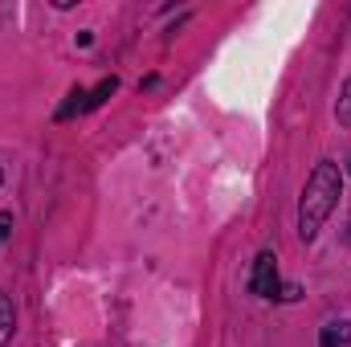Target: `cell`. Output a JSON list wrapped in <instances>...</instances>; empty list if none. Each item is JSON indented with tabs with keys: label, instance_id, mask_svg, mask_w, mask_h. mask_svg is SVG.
<instances>
[{
	"label": "cell",
	"instance_id": "cell-9",
	"mask_svg": "<svg viewBox=\"0 0 351 347\" xmlns=\"http://www.w3.org/2000/svg\"><path fill=\"white\" fill-rule=\"evenodd\" d=\"M0 180H4V176H0Z\"/></svg>",
	"mask_w": 351,
	"mask_h": 347
},
{
	"label": "cell",
	"instance_id": "cell-3",
	"mask_svg": "<svg viewBox=\"0 0 351 347\" xmlns=\"http://www.w3.org/2000/svg\"><path fill=\"white\" fill-rule=\"evenodd\" d=\"M351 344V327L348 323H323L319 331V347H348Z\"/></svg>",
	"mask_w": 351,
	"mask_h": 347
},
{
	"label": "cell",
	"instance_id": "cell-6",
	"mask_svg": "<svg viewBox=\"0 0 351 347\" xmlns=\"http://www.w3.org/2000/svg\"><path fill=\"white\" fill-rule=\"evenodd\" d=\"M335 119H339L343 127H351V78L343 82V90H339V102H335Z\"/></svg>",
	"mask_w": 351,
	"mask_h": 347
},
{
	"label": "cell",
	"instance_id": "cell-7",
	"mask_svg": "<svg viewBox=\"0 0 351 347\" xmlns=\"http://www.w3.org/2000/svg\"><path fill=\"white\" fill-rule=\"evenodd\" d=\"M8 233H12V213H0V246L8 241Z\"/></svg>",
	"mask_w": 351,
	"mask_h": 347
},
{
	"label": "cell",
	"instance_id": "cell-2",
	"mask_svg": "<svg viewBox=\"0 0 351 347\" xmlns=\"http://www.w3.org/2000/svg\"><path fill=\"white\" fill-rule=\"evenodd\" d=\"M278 258L265 250V254H258V261H254V274H250V290L258 294V298H278Z\"/></svg>",
	"mask_w": 351,
	"mask_h": 347
},
{
	"label": "cell",
	"instance_id": "cell-1",
	"mask_svg": "<svg viewBox=\"0 0 351 347\" xmlns=\"http://www.w3.org/2000/svg\"><path fill=\"white\" fill-rule=\"evenodd\" d=\"M339 196H343V172H339V164H331V160L315 164V172H311L306 188H302V200H298V237L302 241L319 237V229L335 213Z\"/></svg>",
	"mask_w": 351,
	"mask_h": 347
},
{
	"label": "cell",
	"instance_id": "cell-8",
	"mask_svg": "<svg viewBox=\"0 0 351 347\" xmlns=\"http://www.w3.org/2000/svg\"><path fill=\"white\" fill-rule=\"evenodd\" d=\"M298 294H302V290H298V286H278V298H282V302H294V298H298Z\"/></svg>",
	"mask_w": 351,
	"mask_h": 347
},
{
	"label": "cell",
	"instance_id": "cell-4",
	"mask_svg": "<svg viewBox=\"0 0 351 347\" xmlns=\"http://www.w3.org/2000/svg\"><path fill=\"white\" fill-rule=\"evenodd\" d=\"M114 90H119V78H102V82H98V86L86 94V102H82V115H86V110H94V106H102V102H106Z\"/></svg>",
	"mask_w": 351,
	"mask_h": 347
},
{
	"label": "cell",
	"instance_id": "cell-5",
	"mask_svg": "<svg viewBox=\"0 0 351 347\" xmlns=\"http://www.w3.org/2000/svg\"><path fill=\"white\" fill-rule=\"evenodd\" d=\"M12 331H16V315H12V302L0 294V347L12 339Z\"/></svg>",
	"mask_w": 351,
	"mask_h": 347
}]
</instances>
